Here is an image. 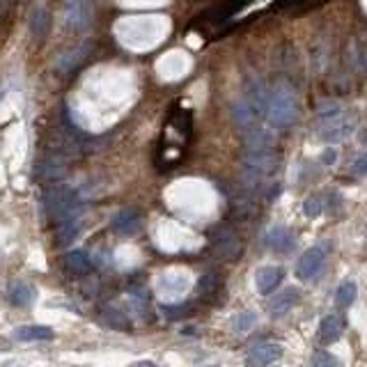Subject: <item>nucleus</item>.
Listing matches in <instances>:
<instances>
[{"label":"nucleus","mask_w":367,"mask_h":367,"mask_svg":"<svg viewBox=\"0 0 367 367\" xmlns=\"http://www.w3.org/2000/svg\"><path fill=\"white\" fill-rule=\"evenodd\" d=\"M321 120V127H319V138L324 142H342L346 140L353 131H356V122L351 120L349 115L340 113L338 106H331L326 113L319 115Z\"/></svg>","instance_id":"nucleus-3"},{"label":"nucleus","mask_w":367,"mask_h":367,"mask_svg":"<svg viewBox=\"0 0 367 367\" xmlns=\"http://www.w3.org/2000/svg\"><path fill=\"white\" fill-rule=\"evenodd\" d=\"M78 234H81V220L78 218L60 223V229H58V246H62V248L71 246L78 239Z\"/></svg>","instance_id":"nucleus-16"},{"label":"nucleus","mask_w":367,"mask_h":367,"mask_svg":"<svg viewBox=\"0 0 367 367\" xmlns=\"http://www.w3.org/2000/svg\"><path fill=\"white\" fill-rule=\"evenodd\" d=\"M342 331H344L342 319L336 317V314H331V317H326L324 321H321V326H319V338H321V342L331 344V342H336L340 336H342Z\"/></svg>","instance_id":"nucleus-14"},{"label":"nucleus","mask_w":367,"mask_h":367,"mask_svg":"<svg viewBox=\"0 0 367 367\" xmlns=\"http://www.w3.org/2000/svg\"><path fill=\"white\" fill-rule=\"evenodd\" d=\"M44 207H46V214L58 223L74 220V218H78V212H81L78 195L74 188H69V186L51 188L44 198Z\"/></svg>","instance_id":"nucleus-2"},{"label":"nucleus","mask_w":367,"mask_h":367,"mask_svg":"<svg viewBox=\"0 0 367 367\" xmlns=\"http://www.w3.org/2000/svg\"><path fill=\"white\" fill-rule=\"evenodd\" d=\"M303 212H305L307 218H317V216L321 214V198H317V195L307 198L305 205H303Z\"/></svg>","instance_id":"nucleus-19"},{"label":"nucleus","mask_w":367,"mask_h":367,"mask_svg":"<svg viewBox=\"0 0 367 367\" xmlns=\"http://www.w3.org/2000/svg\"><path fill=\"white\" fill-rule=\"evenodd\" d=\"M283 346L278 342H262L257 346H253L251 353H248V365L251 367H271L275 360L283 358Z\"/></svg>","instance_id":"nucleus-5"},{"label":"nucleus","mask_w":367,"mask_h":367,"mask_svg":"<svg viewBox=\"0 0 367 367\" xmlns=\"http://www.w3.org/2000/svg\"><path fill=\"white\" fill-rule=\"evenodd\" d=\"M283 278H285V271L280 266H262L260 271L255 273V285H257L260 294H271L273 290H278Z\"/></svg>","instance_id":"nucleus-7"},{"label":"nucleus","mask_w":367,"mask_h":367,"mask_svg":"<svg viewBox=\"0 0 367 367\" xmlns=\"http://www.w3.org/2000/svg\"><path fill=\"white\" fill-rule=\"evenodd\" d=\"M3 94H5V88H3V83H0V99H3Z\"/></svg>","instance_id":"nucleus-25"},{"label":"nucleus","mask_w":367,"mask_h":367,"mask_svg":"<svg viewBox=\"0 0 367 367\" xmlns=\"http://www.w3.org/2000/svg\"><path fill=\"white\" fill-rule=\"evenodd\" d=\"M8 299H10L12 305L25 307V305H30L32 301L37 299V292L32 290L28 283H12L10 292H8Z\"/></svg>","instance_id":"nucleus-13"},{"label":"nucleus","mask_w":367,"mask_h":367,"mask_svg":"<svg viewBox=\"0 0 367 367\" xmlns=\"http://www.w3.org/2000/svg\"><path fill=\"white\" fill-rule=\"evenodd\" d=\"M264 120L271 124L273 129H287L296 122L299 117V101L296 92L287 85H275L273 90L266 92V103H264Z\"/></svg>","instance_id":"nucleus-1"},{"label":"nucleus","mask_w":367,"mask_h":367,"mask_svg":"<svg viewBox=\"0 0 367 367\" xmlns=\"http://www.w3.org/2000/svg\"><path fill=\"white\" fill-rule=\"evenodd\" d=\"M351 173L353 175H365L367 173V154H363L360 159L351 166Z\"/></svg>","instance_id":"nucleus-22"},{"label":"nucleus","mask_w":367,"mask_h":367,"mask_svg":"<svg viewBox=\"0 0 367 367\" xmlns=\"http://www.w3.org/2000/svg\"><path fill=\"white\" fill-rule=\"evenodd\" d=\"M312 365H314V367H338L336 358H333L331 353H326V351H314Z\"/></svg>","instance_id":"nucleus-20"},{"label":"nucleus","mask_w":367,"mask_h":367,"mask_svg":"<svg viewBox=\"0 0 367 367\" xmlns=\"http://www.w3.org/2000/svg\"><path fill=\"white\" fill-rule=\"evenodd\" d=\"M110 225H113L115 232L122 234V237H134V234H138L142 229V218L136 209H122V212H117L113 216Z\"/></svg>","instance_id":"nucleus-6"},{"label":"nucleus","mask_w":367,"mask_h":367,"mask_svg":"<svg viewBox=\"0 0 367 367\" xmlns=\"http://www.w3.org/2000/svg\"><path fill=\"white\" fill-rule=\"evenodd\" d=\"M336 159H338V152H336V149H326L324 163H336Z\"/></svg>","instance_id":"nucleus-23"},{"label":"nucleus","mask_w":367,"mask_h":367,"mask_svg":"<svg viewBox=\"0 0 367 367\" xmlns=\"http://www.w3.org/2000/svg\"><path fill=\"white\" fill-rule=\"evenodd\" d=\"M299 299H301V294L296 287H287V290H283L271 301V305H268V310H271L273 317H280V314H285V312H290L294 305L299 303Z\"/></svg>","instance_id":"nucleus-10"},{"label":"nucleus","mask_w":367,"mask_h":367,"mask_svg":"<svg viewBox=\"0 0 367 367\" xmlns=\"http://www.w3.org/2000/svg\"><path fill=\"white\" fill-rule=\"evenodd\" d=\"M53 329H49V326H21V329L14 331V338L18 342H46V340H53Z\"/></svg>","instance_id":"nucleus-12"},{"label":"nucleus","mask_w":367,"mask_h":367,"mask_svg":"<svg viewBox=\"0 0 367 367\" xmlns=\"http://www.w3.org/2000/svg\"><path fill=\"white\" fill-rule=\"evenodd\" d=\"M49 30H51V14L46 12V8L37 5L30 14V35L35 42H44Z\"/></svg>","instance_id":"nucleus-9"},{"label":"nucleus","mask_w":367,"mask_h":367,"mask_svg":"<svg viewBox=\"0 0 367 367\" xmlns=\"http://www.w3.org/2000/svg\"><path fill=\"white\" fill-rule=\"evenodd\" d=\"M326 257H329V244H319L312 246L301 255L299 264H296V275L301 280H310L314 278L326 264Z\"/></svg>","instance_id":"nucleus-4"},{"label":"nucleus","mask_w":367,"mask_h":367,"mask_svg":"<svg viewBox=\"0 0 367 367\" xmlns=\"http://www.w3.org/2000/svg\"><path fill=\"white\" fill-rule=\"evenodd\" d=\"M62 264H64V268H67L69 273H74V275H85V273L92 271L90 255L85 253V251H78V248H76V251H69L67 255H64Z\"/></svg>","instance_id":"nucleus-11"},{"label":"nucleus","mask_w":367,"mask_h":367,"mask_svg":"<svg viewBox=\"0 0 367 367\" xmlns=\"http://www.w3.org/2000/svg\"><path fill=\"white\" fill-rule=\"evenodd\" d=\"M67 21L69 28L88 30L90 28V8L85 0H67Z\"/></svg>","instance_id":"nucleus-8"},{"label":"nucleus","mask_w":367,"mask_h":367,"mask_svg":"<svg viewBox=\"0 0 367 367\" xmlns=\"http://www.w3.org/2000/svg\"><path fill=\"white\" fill-rule=\"evenodd\" d=\"M129 367H156L152 360H138V363H134V365H129Z\"/></svg>","instance_id":"nucleus-24"},{"label":"nucleus","mask_w":367,"mask_h":367,"mask_svg":"<svg viewBox=\"0 0 367 367\" xmlns=\"http://www.w3.org/2000/svg\"><path fill=\"white\" fill-rule=\"evenodd\" d=\"M218 285H220V280L216 278V275H205V278L200 280V292L207 294V296H212V294L218 292Z\"/></svg>","instance_id":"nucleus-18"},{"label":"nucleus","mask_w":367,"mask_h":367,"mask_svg":"<svg viewBox=\"0 0 367 367\" xmlns=\"http://www.w3.org/2000/svg\"><path fill=\"white\" fill-rule=\"evenodd\" d=\"M268 246L273 248V251H278V253H290L292 248H294V237H292V232L290 229H285V227H275L268 232Z\"/></svg>","instance_id":"nucleus-15"},{"label":"nucleus","mask_w":367,"mask_h":367,"mask_svg":"<svg viewBox=\"0 0 367 367\" xmlns=\"http://www.w3.org/2000/svg\"><path fill=\"white\" fill-rule=\"evenodd\" d=\"M356 296H358V285L353 283V280H344V283L338 287L336 301H338V305L349 307L353 301H356Z\"/></svg>","instance_id":"nucleus-17"},{"label":"nucleus","mask_w":367,"mask_h":367,"mask_svg":"<svg viewBox=\"0 0 367 367\" xmlns=\"http://www.w3.org/2000/svg\"><path fill=\"white\" fill-rule=\"evenodd\" d=\"M253 324H255V314L253 312L239 314V317H237V331H251Z\"/></svg>","instance_id":"nucleus-21"}]
</instances>
